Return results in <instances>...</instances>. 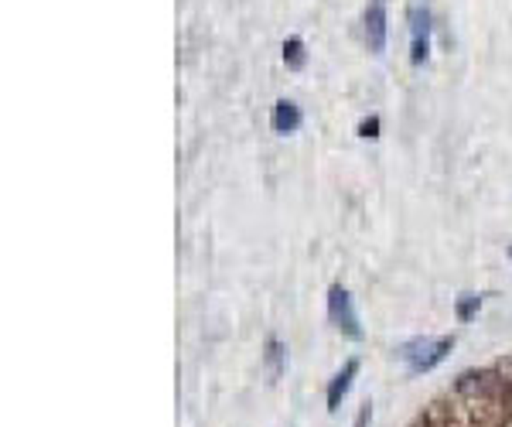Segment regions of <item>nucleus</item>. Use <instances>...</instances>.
Listing matches in <instances>:
<instances>
[{"label": "nucleus", "mask_w": 512, "mask_h": 427, "mask_svg": "<svg viewBox=\"0 0 512 427\" xmlns=\"http://www.w3.org/2000/svg\"><path fill=\"white\" fill-rule=\"evenodd\" d=\"M358 137H369V140H376V137H379V116H366V120L358 123Z\"/></svg>", "instance_id": "obj_10"}, {"label": "nucleus", "mask_w": 512, "mask_h": 427, "mask_svg": "<svg viewBox=\"0 0 512 427\" xmlns=\"http://www.w3.org/2000/svg\"><path fill=\"white\" fill-rule=\"evenodd\" d=\"M478 308H482V297L478 294H461L458 297V304H454V315H458V321H471V318L478 315Z\"/></svg>", "instance_id": "obj_9"}, {"label": "nucleus", "mask_w": 512, "mask_h": 427, "mask_svg": "<svg viewBox=\"0 0 512 427\" xmlns=\"http://www.w3.org/2000/svg\"><path fill=\"white\" fill-rule=\"evenodd\" d=\"M509 256H512V249H509Z\"/></svg>", "instance_id": "obj_12"}, {"label": "nucleus", "mask_w": 512, "mask_h": 427, "mask_svg": "<svg viewBox=\"0 0 512 427\" xmlns=\"http://www.w3.org/2000/svg\"><path fill=\"white\" fill-rule=\"evenodd\" d=\"M454 349V338L451 335H441V338H410V342H403L400 349H397V356L406 362V369L413 373V376H420V373H430L434 366H441L447 359V352Z\"/></svg>", "instance_id": "obj_1"}, {"label": "nucleus", "mask_w": 512, "mask_h": 427, "mask_svg": "<svg viewBox=\"0 0 512 427\" xmlns=\"http://www.w3.org/2000/svg\"><path fill=\"white\" fill-rule=\"evenodd\" d=\"M358 376V359H349L338 373H335V380L328 383V410H338L342 407V400H345V393L352 390V380Z\"/></svg>", "instance_id": "obj_5"}, {"label": "nucleus", "mask_w": 512, "mask_h": 427, "mask_svg": "<svg viewBox=\"0 0 512 427\" xmlns=\"http://www.w3.org/2000/svg\"><path fill=\"white\" fill-rule=\"evenodd\" d=\"M301 120H304V116H301V106H297L294 99H277L273 120H270L277 134H294V130L301 127Z\"/></svg>", "instance_id": "obj_6"}, {"label": "nucleus", "mask_w": 512, "mask_h": 427, "mask_svg": "<svg viewBox=\"0 0 512 427\" xmlns=\"http://www.w3.org/2000/svg\"><path fill=\"white\" fill-rule=\"evenodd\" d=\"M328 318H332V325H338L349 338H356V342L362 338V325H358L352 294L345 291L342 284H332V291H328Z\"/></svg>", "instance_id": "obj_2"}, {"label": "nucleus", "mask_w": 512, "mask_h": 427, "mask_svg": "<svg viewBox=\"0 0 512 427\" xmlns=\"http://www.w3.org/2000/svg\"><path fill=\"white\" fill-rule=\"evenodd\" d=\"M267 366H270L273 376H280L284 366H287V349H284L280 338H267Z\"/></svg>", "instance_id": "obj_8"}, {"label": "nucleus", "mask_w": 512, "mask_h": 427, "mask_svg": "<svg viewBox=\"0 0 512 427\" xmlns=\"http://www.w3.org/2000/svg\"><path fill=\"white\" fill-rule=\"evenodd\" d=\"M373 421V404H362V410H358V417H356V427H366Z\"/></svg>", "instance_id": "obj_11"}, {"label": "nucleus", "mask_w": 512, "mask_h": 427, "mask_svg": "<svg viewBox=\"0 0 512 427\" xmlns=\"http://www.w3.org/2000/svg\"><path fill=\"white\" fill-rule=\"evenodd\" d=\"M430 55V11L423 4L410 7V62L423 66Z\"/></svg>", "instance_id": "obj_3"}, {"label": "nucleus", "mask_w": 512, "mask_h": 427, "mask_svg": "<svg viewBox=\"0 0 512 427\" xmlns=\"http://www.w3.org/2000/svg\"><path fill=\"white\" fill-rule=\"evenodd\" d=\"M366 45L373 55H382L386 51V0H369L366 4Z\"/></svg>", "instance_id": "obj_4"}, {"label": "nucleus", "mask_w": 512, "mask_h": 427, "mask_svg": "<svg viewBox=\"0 0 512 427\" xmlns=\"http://www.w3.org/2000/svg\"><path fill=\"white\" fill-rule=\"evenodd\" d=\"M284 62H287V68H304V62H308V48H304V38H287L284 42Z\"/></svg>", "instance_id": "obj_7"}]
</instances>
